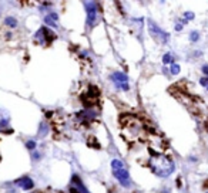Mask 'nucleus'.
I'll return each instance as SVG.
<instances>
[{
  "instance_id": "f257e3e1",
  "label": "nucleus",
  "mask_w": 208,
  "mask_h": 193,
  "mask_svg": "<svg viewBox=\"0 0 208 193\" xmlns=\"http://www.w3.org/2000/svg\"><path fill=\"white\" fill-rule=\"evenodd\" d=\"M121 136L128 143H135L145 138V129L140 119L133 115L121 117Z\"/></svg>"
},
{
  "instance_id": "f03ea898",
  "label": "nucleus",
  "mask_w": 208,
  "mask_h": 193,
  "mask_svg": "<svg viewBox=\"0 0 208 193\" xmlns=\"http://www.w3.org/2000/svg\"><path fill=\"white\" fill-rule=\"evenodd\" d=\"M148 166L153 171L154 175L160 178H168L175 169L174 161L163 153H155L151 150V156L148 159Z\"/></svg>"
},
{
  "instance_id": "7ed1b4c3",
  "label": "nucleus",
  "mask_w": 208,
  "mask_h": 193,
  "mask_svg": "<svg viewBox=\"0 0 208 193\" xmlns=\"http://www.w3.org/2000/svg\"><path fill=\"white\" fill-rule=\"evenodd\" d=\"M111 169H113V175L114 178L118 180L123 187H130L131 186V178H130V173L128 171L124 168V163L118 159H114L111 162Z\"/></svg>"
},
{
  "instance_id": "20e7f679",
  "label": "nucleus",
  "mask_w": 208,
  "mask_h": 193,
  "mask_svg": "<svg viewBox=\"0 0 208 193\" xmlns=\"http://www.w3.org/2000/svg\"><path fill=\"white\" fill-rule=\"evenodd\" d=\"M99 98H100V91L96 88V87L90 85L87 88V91L81 95V101L84 102V105L87 107H93L94 104L99 102Z\"/></svg>"
},
{
  "instance_id": "39448f33",
  "label": "nucleus",
  "mask_w": 208,
  "mask_h": 193,
  "mask_svg": "<svg viewBox=\"0 0 208 193\" xmlns=\"http://www.w3.org/2000/svg\"><path fill=\"white\" fill-rule=\"evenodd\" d=\"M148 29H150V34L153 36L155 40H158V41H161V43H167V41H168L170 34L163 31L153 20H148Z\"/></svg>"
},
{
  "instance_id": "423d86ee",
  "label": "nucleus",
  "mask_w": 208,
  "mask_h": 193,
  "mask_svg": "<svg viewBox=\"0 0 208 193\" xmlns=\"http://www.w3.org/2000/svg\"><path fill=\"white\" fill-rule=\"evenodd\" d=\"M34 38H36V41H37L39 44H42V45H46V44L51 43V41L54 40V34L50 31L47 27H42L39 31L36 33Z\"/></svg>"
},
{
  "instance_id": "0eeeda50",
  "label": "nucleus",
  "mask_w": 208,
  "mask_h": 193,
  "mask_svg": "<svg viewBox=\"0 0 208 193\" xmlns=\"http://www.w3.org/2000/svg\"><path fill=\"white\" fill-rule=\"evenodd\" d=\"M111 80H113V83L116 84L117 88H120L123 91H128V78H127V75L124 74V73H120V71H116V73H113L111 74Z\"/></svg>"
},
{
  "instance_id": "6e6552de",
  "label": "nucleus",
  "mask_w": 208,
  "mask_h": 193,
  "mask_svg": "<svg viewBox=\"0 0 208 193\" xmlns=\"http://www.w3.org/2000/svg\"><path fill=\"white\" fill-rule=\"evenodd\" d=\"M86 4V10H87V24L90 27H93L97 22V4L96 3H84Z\"/></svg>"
},
{
  "instance_id": "1a4fd4ad",
  "label": "nucleus",
  "mask_w": 208,
  "mask_h": 193,
  "mask_svg": "<svg viewBox=\"0 0 208 193\" xmlns=\"http://www.w3.org/2000/svg\"><path fill=\"white\" fill-rule=\"evenodd\" d=\"M10 125V115L6 109H1L0 108V131L4 132V134H11L13 131L9 129Z\"/></svg>"
},
{
  "instance_id": "9d476101",
  "label": "nucleus",
  "mask_w": 208,
  "mask_h": 193,
  "mask_svg": "<svg viewBox=\"0 0 208 193\" xmlns=\"http://www.w3.org/2000/svg\"><path fill=\"white\" fill-rule=\"evenodd\" d=\"M16 185H17L19 187H22L23 190H32L34 186L33 180H32L30 178H27V176H23L20 179H17V180H16Z\"/></svg>"
},
{
  "instance_id": "9b49d317",
  "label": "nucleus",
  "mask_w": 208,
  "mask_h": 193,
  "mask_svg": "<svg viewBox=\"0 0 208 193\" xmlns=\"http://www.w3.org/2000/svg\"><path fill=\"white\" fill-rule=\"evenodd\" d=\"M57 19H59V16L56 13H50L44 17V23L50 27H57Z\"/></svg>"
},
{
  "instance_id": "f8f14e48",
  "label": "nucleus",
  "mask_w": 208,
  "mask_h": 193,
  "mask_svg": "<svg viewBox=\"0 0 208 193\" xmlns=\"http://www.w3.org/2000/svg\"><path fill=\"white\" fill-rule=\"evenodd\" d=\"M163 63L164 64H174V58H173V55L170 53L164 54V57H163Z\"/></svg>"
},
{
  "instance_id": "ddd939ff",
  "label": "nucleus",
  "mask_w": 208,
  "mask_h": 193,
  "mask_svg": "<svg viewBox=\"0 0 208 193\" xmlns=\"http://www.w3.org/2000/svg\"><path fill=\"white\" fill-rule=\"evenodd\" d=\"M4 23L7 24V26H10V27H17V20L14 19V17H6V20H4Z\"/></svg>"
},
{
  "instance_id": "4468645a",
  "label": "nucleus",
  "mask_w": 208,
  "mask_h": 193,
  "mask_svg": "<svg viewBox=\"0 0 208 193\" xmlns=\"http://www.w3.org/2000/svg\"><path fill=\"white\" fill-rule=\"evenodd\" d=\"M170 71H171V74L173 75H177L178 73H180V65L178 64H171V68H170Z\"/></svg>"
},
{
  "instance_id": "2eb2a0df",
  "label": "nucleus",
  "mask_w": 208,
  "mask_h": 193,
  "mask_svg": "<svg viewBox=\"0 0 208 193\" xmlns=\"http://www.w3.org/2000/svg\"><path fill=\"white\" fill-rule=\"evenodd\" d=\"M198 38H200V34H198L197 31H192L191 34H190V40H191L192 43H195V41H198Z\"/></svg>"
},
{
  "instance_id": "dca6fc26",
  "label": "nucleus",
  "mask_w": 208,
  "mask_h": 193,
  "mask_svg": "<svg viewBox=\"0 0 208 193\" xmlns=\"http://www.w3.org/2000/svg\"><path fill=\"white\" fill-rule=\"evenodd\" d=\"M47 129H49V127L44 125V124H42V125H40V132H39V135H40V136L46 135V134H47Z\"/></svg>"
},
{
  "instance_id": "f3484780",
  "label": "nucleus",
  "mask_w": 208,
  "mask_h": 193,
  "mask_svg": "<svg viewBox=\"0 0 208 193\" xmlns=\"http://www.w3.org/2000/svg\"><path fill=\"white\" fill-rule=\"evenodd\" d=\"M26 148H27V149H34V148H36V142H34V141H27V142H26Z\"/></svg>"
},
{
  "instance_id": "a211bd4d",
  "label": "nucleus",
  "mask_w": 208,
  "mask_h": 193,
  "mask_svg": "<svg viewBox=\"0 0 208 193\" xmlns=\"http://www.w3.org/2000/svg\"><path fill=\"white\" fill-rule=\"evenodd\" d=\"M184 17H185V20H192L195 16H194V13H191V11H185V14H184Z\"/></svg>"
},
{
  "instance_id": "6ab92c4d",
  "label": "nucleus",
  "mask_w": 208,
  "mask_h": 193,
  "mask_svg": "<svg viewBox=\"0 0 208 193\" xmlns=\"http://www.w3.org/2000/svg\"><path fill=\"white\" fill-rule=\"evenodd\" d=\"M200 84L202 87H205L207 88V85H208V77H202L201 80H200Z\"/></svg>"
},
{
  "instance_id": "aec40b11",
  "label": "nucleus",
  "mask_w": 208,
  "mask_h": 193,
  "mask_svg": "<svg viewBox=\"0 0 208 193\" xmlns=\"http://www.w3.org/2000/svg\"><path fill=\"white\" fill-rule=\"evenodd\" d=\"M202 73L208 77V65H204V67H202Z\"/></svg>"
},
{
  "instance_id": "412c9836",
  "label": "nucleus",
  "mask_w": 208,
  "mask_h": 193,
  "mask_svg": "<svg viewBox=\"0 0 208 193\" xmlns=\"http://www.w3.org/2000/svg\"><path fill=\"white\" fill-rule=\"evenodd\" d=\"M181 29H183V24H177V26H175V30H177V31H181Z\"/></svg>"
},
{
  "instance_id": "4be33fe9",
  "label": "nucleus",
  "mask_w": 208,
  "mask_h": 193,
  "mask_svg": "<svg viewBox=\"0 0 208 193\" xmlns=\"http://www.w3.org/2000/svg\"><path fill=\"white\" fill-rule=\"evenodd\" d=\"M207 90H208V85H207Z\"/></svg>"
},
{
  "instance_id": "5701e85b",
  "label": "nucleus",
  "mask_w": 208,
  "mask_h": 193,
  "mask_svg": "<svg viewBox=\"0 0 208 193\" xmlns=\"http://www.w3.org/2000/svg\"><path fill=\"white\" fill-rule=\"evenodd\" d=\"M207 193H208V192H207Z\"/></svg>"
}]
</instances>
